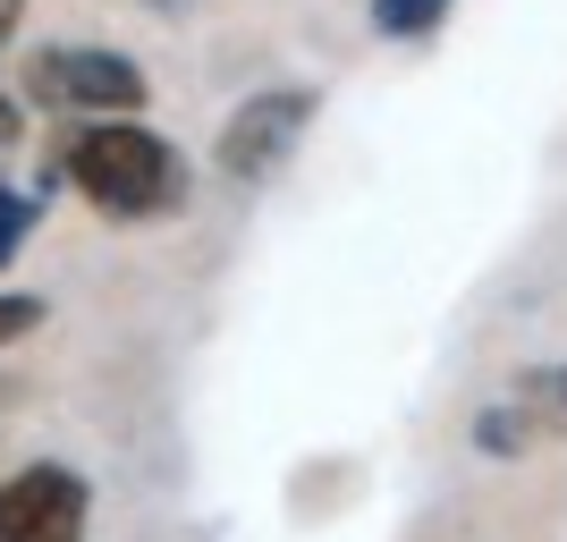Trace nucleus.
I'll return each instance as SVG.
<instances>
[{
    "mask_svg": "<svg viewBox=\"0 0 567 542\" xmlns=\"http://www.w3.org/2000/svg\"><path fill=\"white\" fill-rule=\"evenodd\" d=\"M25 94L43 102V111H69V119H136L144 111V69L111 43H51V51H34Z\"/></svg>",
    "mask_w": 567,
    "mask_h": 542,
    "instance_id": "f03ea898",
    "label": "nucleus"
},
{
    "mask_svg": "<svg viewBox=\"0 0 567 542\" xmlns=\"http://www.w3.org/2000/svg\"><path fill=\"white\" fill-rule=\"evenodd\" d=\"M34 221H43V195H18V187H0V272L18 263V246L34 237Z\"/></svg>",
    "mask_w": 567,
    "mask_h": 542,
    "instance_id": "0eeeda50",
    "label": "nucleus"
},
{
    "mask_svg": "<svg viewBox=\"0 0 567 542\" xmlns=\"http://www.w3.org/2000/svg\"><path fill=\"white\" fill-rule=\"evenodd\" d=\"M441 18H450V0H373V25L390 43H415V34H432Z\"/></svg>",
    "mask_w": 567,
    "mask_h": 542,
    "instance_id": "423d86ee",
    "label": "nucleus"
},
{
    "mask_svg": "<svg viewBox=\"0 0 567 542\" xmlns=\"http://www.w3.org/2000/svg\"><path fill=\"white\" fill-rule=\"evenodd\" d=\"M559 432H567V365L517 374L508 399L474 416V449H483V458H517L525 441H559Z\"/></svg>",
    "mask_w": 567,
    "mask_h": 542,
    "instance_id": "39448f33",
    "label": "nucleus"
},
{
    "mask_svg": "<svg viewBox=\"0 0 567 542\" xmlns=\"http://www.w3.org/2000/svg\"><path fill=\"white\" fill-rule=\"evenodd\" d=\"M18 9H25V0H0V43H9V34H18Z\"/></svg>",
    "mask_w": 567,
    "mask_h": 542,
    "instance_id": "1a4fd4ad",
    "label": "nucleus"
},
{
    "mask_svg": "<svg viewBox=\"0 0 567 542\" xmlns=\"http://www.w3.org/2000/svg\"><path fill=\"white\" fill-rule=\"evenodd\" d=\"M18 136V102H0V144Z\"/></svg>",
    "mask_w": 567,
    "mask_h": 542,
    "instance_id": "9d476101",
    "label": "nucleus"
},
{
    "mask_svg": "<svg viewBox=\"0 0 567 542\" xmlns=\"http://www.w3.org/2000/svg\"><path fill=\"white\" fill-rule=\"evenodd\" d=\"M313 85H271V94H246L229 119H220V170H229L237 187H262V178H280L288 170V153L306 144V127H313Z\"/></svg>",
    "mask_w": 567,
    "mask_h": 542,
    "instance_id": "7ed1b4c3",
    "label": "nucleus"
},
{
    "mask_svg": "<svg viewBox=\"0 0 567 542\" xmlns=\"http://www.w3.org/2000/svg\"><path fill=\"white\" fill-rule=\"evenodd\" d=\"M60 170L102 221H169L187 204V153L144 119H76Z\"/></svg>",
    "mask_w": 567,
    "mask_h": 542,
    "instance_id": "f257e3e1",
    "label": "nucleus"
},
{
    "mask_svg": "<svg viewBox=\"0 0 567 542\" xmlns=\"http://www.w3.org/2000/svg\"><path fill=\"white\" fill-rule=\"evenodd\" d=\"M162 9H178V0H162Z\"/></svg>",
    "mask_w": 567,
    "mask_h": 542,
    "instance_id": "9b49d317",
    "label": "nucleus"
},
{
    "mask_svg": "<svg viewBox=\"0 0 567 542\" xmlns=\"http://www.w3.org/2000/svg\"><path fill=\"white\" fill-rule=\"evenodd\" d=\"M94 525V483L60 458L0 474V542H85Z\"/></svg>",
    "mask_w": 567,
    "mask_h": 542,
    "instance_id": "20e7f679",
    "label": "nucleus"
},
{
    "mask_svg": "<svg viewBox=\"0 0 567 542\" xmlns=\"http://www.w3.org/2000/svg\"><path fill=\"white\" fill-rule=\"evenodd\" d=\"M34 330H43V297L0 288V348H9V339H34Z\"/></svg>",
    "mask_w": 567,
    "mask_h": 542,
    "instance_id": "6e6552de",
    "label": "nucleus"
}]
</instances>
